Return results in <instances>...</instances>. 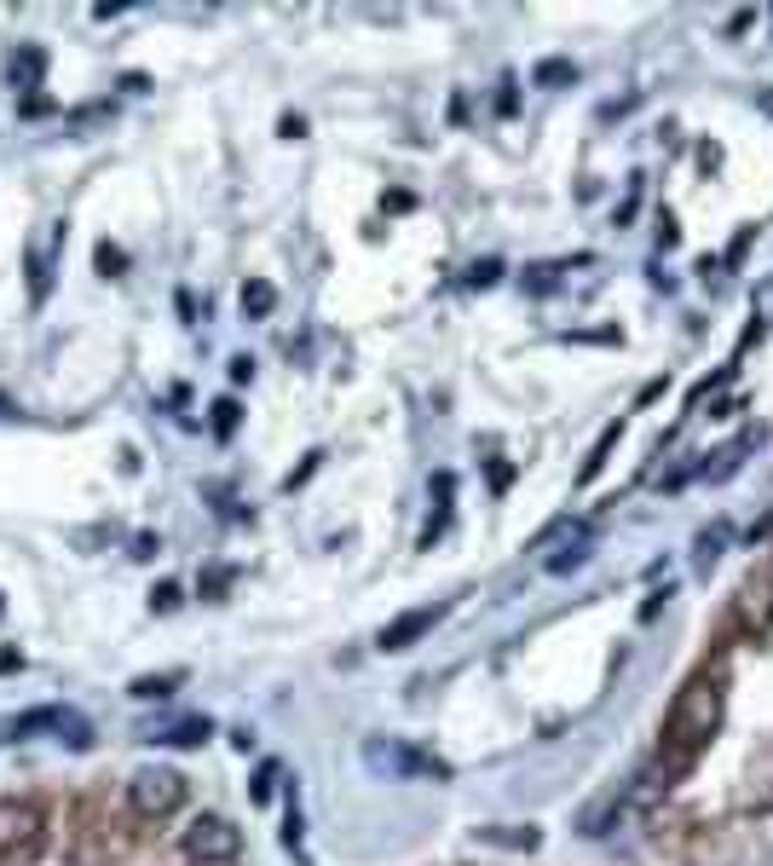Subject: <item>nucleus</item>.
I'll use <instances>...</instances> for the list:
<instances>
[{"mask_svg": "<svg viewBox=\"0 0 773 866\" xmlns=\"http://www.w3.org/2000/svg\"><path fill=\"white\" fill-rule=\"evenodd\" d=\"M151 607H156V613H174V607H179V583H156Z\"/></svg>", "mask_w": 773, "mask_h": 866, "instance_id": "5701e85b", "label": "nucleus"}, {"mask_svg": "<svg viewBox=\"0 0 773 866\" xmlns=\"http://www.w3.org/2000/svg\"><path fill=\"white\" fill-rule=\"evenodd\" d=\"M47 289H52V254L29 249V295H35V300H47Z\"/></svg>", "mask_w": 773, "mask_h": 866, "instance_id": "4468645a", "label": "nucleus"}, {"mask_svg": "<svg viewBox=\"0 0 773 866\" xmlns=\"http://www.w3.org/2000/svg\"><path fill=\"white\" fill-rule=\"evenodd\" d=\"M444 613H451L444 601H433V607H411V613H399V618L376 636V648H381V653H404V648H416V641H421L427 630H433V624H439Z\"/></svg>", "mask_w": 773, "mask_h": 866, "instance_id": "0eeeda50", "label": "nucleus"}, {"mask_svg": "<svg viewBox=\"0 0 773 866\" xmlns=\"http://www.w3.org/2000/svg\"><path fill=\"white\" fill-rule=\"evenodd\" d=\"M237 422H242V405H237V399H219V405H214V434H219V439H231V434H237Z\"/></svg>", "mask_w": 773, "mask_h": 866, "instance_id": "f3484780", "label": "nucleus"}, {"mask_svg": "<svg viewBox=\"0 0 773 866\" xmlns=\"http://www.w3.org/2000/svg\"><path fill=\"white\" fill-rule=\"evenodd\" d=\"M762 110H768V116H773V93H762Z\"/></svg>", "mask_w": 773, "mask_h": 866, "instance_id": "cd10ccee", "label": "nucleus"}, {"mask_svg": "<svg viewBox=\"0 0 773 866\" xmlns=\"http://www.w3.org/2000/svg\"><path fill=\"white\" fill-rule=\"evenodd\" d=\"M93 260H98V272H105V277H121V266H128V254H121L116 244H98Z\"/></svg>", "mask_w": 773, "mask_h": 866, "instance_id": "aec40b11", "label": "nucleus"}, {"mask_svg": "<svg viewBox=\"0 0 773 866\" xmlns=\"http://www.w3.org/2000/svg\"><path fill=\"white\" fill-rule=\"evenodd\" d=\"M623 803H629V792H618V785H613V792H606V797H595V803H588V809L578 815V832H583V838H600V832H613V820L623 815Z\"/></svg>", "mask_w": 773, "mask_h": 866, "instance_id": "6e6552de", "label": "nucleus"}, {"mask_svg": "<svg viewBox=\"0 0 773 866\" xmlns=\"http://www.w3.org/2000/svg\"><path fill=\"white\" fill-rule=\"evenodd\" d=\"M231 381H254V358H231Z\"/></svg>", "mask_w": 773, "mask_h": 866, "instance_id": "a878e982", "label": "nucleus"}, {"mask_svg": "<svg viewBox=\"0 0 773 866\" xmlns=\"http://www.w3.org/2000/svg\"><path fill=\"white\" fill-rule=\"evenodd\" d=\"M0 613H7V607H0Z\"/></svg>", "mask_w": 773, "mask_h": 866, "instance_id": "c85d7f7f", "label": "nucleus"}, {"mask_svg": "<svg viewBox=\"0 0 773 866\" xmlns=\"http://www.w3.org/2000/svg\"><path fill=\"white\" fill-rule=\"evenodd\" d=\"M105 116H110V98H98V105H81V110H70V128H75V133H87L93 122H105Z\"/></svg>", "mask_w": 773, "mask_h": 866, "instance_id": "6ab92c4d", "label": "nucleus"}, {"mask_svg": "<svg viewBox=\"0 0 773 866\" xmlns=\"http://www.w3.org/2000/svg\"><path fill=\"white\" fill-rule=\"evenodd\" d=\"M12 734H17V739H35V734H58V739H70L75 751H87V745H93V728H87V722H81L75 711H64V704H35V711L12 716Z\"/></svg>", "mask_w": 773, "mask_h": 866, "instance_id": "423d86ee", "label": "nucleus"}, {"mask_svg": "<svg viewBox=\"0 0 773 866\" xmlns=\"http://www.w3.org/2000/svg\"><path fill=\"white\" fill-rule=\"evenodd\" d=\"M613 439H618V428H606L600 439H595V451H588V462H583V474H578V486H588L600 468H606V451H613Z\"/></svg>", "mask_w": 773, "mask_h": 866, "instance_id": "dca6fc26", "label": "nucleus"}, {"mask_svg": "<svg viewBox=\"0 0 773 866\" xmlns=\"http://www.w3.org/2000/svg\"><path fill=\"white\" fill-rule=\"evenodd\" d=\"M364 769H370L376 780H451V769H444L439 757L416 751V745L404 739H364Z\"/></svg>", "mask_w": 773, "mask_h": 866, "instance_id": "7ed1b4c3", "label": "nucleus"}, {"mask_svg": "<svg viewBox=\"0 0 773 866\" xmlns=\"http://www.w3.org/2000/svg\"><path fill=\"white\" fill-rule=\"evenodd\" d=\"M17 110H24V116H52L58 105H52L47 93H29V98H24V105H17Z\"/></svg>", "mask_w": 773, "mask_h": 866, "instance_id": "b1692460", "label": "nucleus"}, {"mask_svg": "<svg viewBox=\"0 0 773 866\" xmlns=\"http://www.w3.org/2000/svg\"><path fill=\"white\" fill-rule=\"evenodd\" d=\"M179 855L197 861V866H231L242 855V832L226 820V815H197L179 838Z\"/></svg>", "mask_w": 773, "mask_h": 866, "instance_id": "39448f33", "label": "nucleus"}, {"mask_svg": "<svg viewBox=\"0 0 773 866\" xmlns=\"http://www.w3.org/2000/svg\"><path fill=\"white\" fill-rule=\"evenodd\" d=\"M179 803H186V774L179 769H133L128 774V809L139 815V820H162V815H174Z\"/></svg>", "mask_w": 773, "mask_h": 866, "instance_id": "20e7f679", "label": "nucleus"}, {"mask_svg": "<svg viewBox=\"0 0 773 866\" xmlns=\"http://www.w3.org/2000/svg\"><path fill=\"white\" fill-rule=\"evenodd\" d=\"M532 82L537 87H572L578 82V64H572V58H543V64L532 70Z\"/></svg>", "mask_w": 773, "mask_h": 866, "instance_id": "ddd939ff", "label": "nucleus"}, {"mask_svg": "<svg viewBox=\"0 0 773 866\" xmlns=\"http://www.w3.org/2000/svg\"><path fill=\"white\" fill-rule=\"evenodd\" d=\"M0 416H17V405H12V399H7V393H0Z\"/></svg>", "mask_w": 773, "mask_h": 866, "instance_id": "bb28decb", "label": "nucleus"}, {"mask_svg": "<svg viewBox=\"0 0 773 866\" xmlns=\"http://www.w3.org/2000/svg\"><path fill=\"white\" fill-rule=\"evenodd\" d=\"M757 324H773V284L757 289Z\"/></svg>", "mask_w": 773, "mask_h": 866, "instance_id": "393cba45", "label": "nucleus"}, {"mask_svg": "<svg viewBox=\"0 0 773 866\" xmlns=\"http://www.w3.org/2000/svg\"><path fill=\"white\" fill-rule=\"evenodd\" d=\"M716 728H722V681L693 676V681L676 693V704H669V722H664L669 757H676V762H693Z\"/></svg>", "mask_w": 773, "mask_h": 866, "instance_id": "f257e3e1", "label": "nucleus"}, {"mask_svg": "<svg viewBox=\"0 0 773 866\" xmlns=\"http://www.w3.org/2000/svg\"><path fill=\"white\" fill-rule=\"evenodd\" d=\"M479 838H485V843H508V850H537V843H543L532 826H525V832H491V826H485Z\"/></svg>", "mask_w": 773, "mask_h": 866, "instance_id": "a211bd4d", "label": "nucleus"}, {"mask_svg": "<svg viewBox=\"0 0 773 866\" xmlns=\"http://www.w3.org/2000/svg\"><path fill=\"white\" fill-rule=\"evenodd\" d=\"M209 734H214L209 716H186V722H174V728H162V734H145V739H156V745H179V751H197V745H209Z\"/></svg>", "mask_w": 773, "mask_h": 866, "instance_id": "9d476101", "label": "nucleus"}, {"mask_svg": "<svg viewBox=\"0 0 773 866\" xmlns=\"http://www.w3.org/2000/svg\"><path fill=\"white\" fill-rule=\"evenodd\" d=\"M277 774H283L277 762H266V769L254 774V785H249V797H254V803H272V780H277Z\"/></svg>", "mask_w": 773, "mask_h": 866, "instance_id": "412c9836", "label": "nucleus"}, {"mask_svg": "<svg viewBox=\"0 0 773 866\" xmlns=\"http://www.w3.org/2000/svg\"><path fill=\"white\" fill-rule=\"evenodd\" d=\"M47 855V809L29 797H0V866H35Z\"/></svg>", "mask_w": 773, "mask_h": 866, "instance_id": "f03ea898", "label": "nucleus"}, {"mask_svg": "<svg viewBox=\"0 0 773 866\" xmlns=\"http://www.w3.org/2000/svg\"><path fill=\"white\" fill-rule=\"evenodd\" d=\"M179 681H186V671H156V676H133V699H174Z\"/></svg>", "mask_w": 773, "mask_h": 866, "instance_id": "9b49d317", "label": "nucleus"}, {"mask_svg": "<svg viewBox=\"0 0 773 866\" xmlns=\"http://www.w3.org/2000/svg\"><path fill=\"white\" fill-rule=\"evenodd\" d=\"M722 543H727V526H710V532L699 537V555H693V567H699V572H710V567H716Z\"/></svg>", "mask_w": 773, "mask_h": 866, "instance_id": "2eb2a0df", "label": "nucleus"}, {"mask_svg": "<svg viewBox=\"0 0 773 866\" xmlns=\"http://www.w3.org/2000/svg\"><path fill=\"white\" fill-rule=\"evenodd\" d=\"M237 300H242V312H249V318H272V307H277V289L266 284V277H249Z\"/></svg>", "mask_w": 773, "mask_h": 866, "instance_id": "f8f14e48", "label": "nucleus"}, {"mask_svg": "<svg viewBox=\"0 0 773 866\" xmlns=\"http://www.w3.org/2000/svg\"><path fill=\"white\" fill-rule=\"evenodd\" d=\"M7 75H12V87L29 98L40 82H47V52H40V47H17L12 64H7Z\"/></svg>", "mask_w": 773, "mask_h": 866, "instance_id": "1a4fd4ad", "label": "nucleus"}, {"mask_svg": "<svg viewBox=\"0 0 773 866\" xmlns=\"http://www.w3.org/2000/svg\"><path fill=\"white\" fill-rule=\"evenodd\" d=\"M497 277H502V260H479V266H467V284H474V289L497 284Z\"/></svg>", "mask_w": 773, "mask_h": 866, "instance_id": "4be33fe9", "label": "nucleus"}]
</instances>
